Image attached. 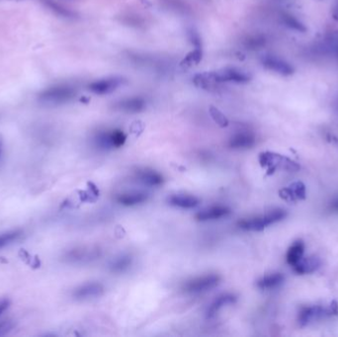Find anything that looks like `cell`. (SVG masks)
I'll return each mask as SVG.
<instances>
[{
    "label": "cell",
    "instance_id": "1",
    "mask_svg": "<svg viewBox=\"0 0 338 337\" xmlns=\"http://www.w3.org/2000/svg\"><path fill=\"white\" fill-rule=\"evenodd\" d=\"M287 213L284 210L276 209L258 217L250 218L248 220H242L239 223V227L244 231L259 232L275 223L282 221L283 219H285Z\"/></svg>",
    "mask_w": 338,
    "mask_h": 337
},
{
    "label": "cell",
    "instance_id": "2",
    "mask_svg": "<svg viewBox=\"0 0 338 337\" xmlns=\"http://www.w3.org/2000/svg\"><path fill=\"white\" fill-rule=\"evenodd\" d=\"M75 96V90L68 85L49 87L39 95V102L46 106H56L70 101Z\"/></svg>",
    "mask_w": 338,
    "mask_h": 337
},
{
    "label": "cell",
    "instance_id": "3",
    "mask_svg": "<svg viewBox=\"0 0 338 337\" xmlns=\"http://www.w3.org/2000/svg\"><path fill=\"white\" fill-rule=\"evenodd\" d=\"M259 162L263 167L267 168L270 173H273L276 169H284L288 171H296L300 169V165L297 162L281 154L273 152L261 153L259 156Z\"/></svg>",
    "mask_w": 338,
    "mask_h": 337
},
{
    "label": "cell",
    "instance_id": "4",
    "mask_svg": "<svg viewBox=\"0 0 338 337\" xmlns=\"http://www.w3.org/2000/svg\"><path fill=\"white\" fill-rule=\"evenodd\" d=\"M126 135L120 130H114L111 132H101L94 139L95 145L101 149L118 148L124 145L126 142Z\"/></svg>",
    "mask_w": 338,
    "mask_h": 337
},
{
    "label": "cell",
    "instance_id": "5",
    "mask_svg": "<svg viewBox=\"0 0 338 337\" xmlns=\"http://www.w3.org/2000/svg\"><path fill=\"white\" fill-rule=\"evenodd\" d=\"M212 76L217 83L221 82H236L246 83L250 80L249 75L237 67H227L218 71L212 72Z\"/></svg>",
    "mask_w": 338,
    "mask_h": 337
},
{
    "label": "cell",
    "instance_id": "6",
    "mask_svg": "<svg viewBox=\"0 0 338 337\" xmlns=\"http://www.w3.org/2000/svg\"><path fill=\"white\" fill-rule=\"evenodd\" d=\"M220 282V277L217 275H206L202 277L195 278L188 281L183 289L187 293H203L215 288Z\"/></svg>",
    "mask_w": 338,
    "mask_h": 337
},
{
    "label": "cell",
    "instance_id": "7",
    "mask_svg": "<svg viewBox=\"0 0 338 337\" xmlns=\"http://www.w3.org/2000/svg\"><path fill=\"white\" fill-rule=\"evenodd\" d=\"M334 313L332 309L323 308L320 306L303 308L299 314V323L301 326H307L314 321H318L327 317L333 316Z\"/></svg>",
    "mask_w": 338,
    "mask_h": 337
},
{
    "label": "cell",
    "instance_id": "8",
    "mask_svg": "<svg viewBox=\"0 0 338 337\" xmlns=\"http://www.w3.org/2000/svg\"><path fill=\"white\" fill-rule=\"evenodd\" d=\"M126 80L123 77L114 76L109 78H104L92 82L89 84V90L98 95H105L114 92L118 87L123 85Z\"/></svg>",
    "mask_w": 338,
    "mask_h": 337
},
{
    "label": "cell",
    "instance_id": "9",
    "mask_svg": "<svg viewBox=\"0 0 338 337\" xmlns=\"http://www.w3.org/2000/svg\"><path fill=\"white\" fill-rule=\"evenodd\" d=\"M262 63L267 69L284 76H289L294 73V67L290 63L278 56L265 55L262 58Z\"/></svg>",
    "mask_w": 338,
    "mask_h": 337
},
{
    "label": "cell",
    "instance_id": "10",
    "mask_svg": "<svg viewBox=\"0 0 338 337\" xmlns=\"http://www.w3.org/2000/svg\"><path fill=\"white\" fill-rule=\"evenodd\" d=\"M145 101L141 97H131L126 98L115 105V109L125 112V113H140L145 110Z\"/></svg>",
    "mask_w": 338,
    "mask_h": 337
},
{
    "label": "cell",
    "instance_id": "11",
    "mask_svg": "<svg viewBox=\"0 0 338 337\" xmlns=\"http://www.w3.org/2000/svg\"><path fill=\"white\" fill-rule=\"evenodd\" d=\"M280 197L288 202H296L306 198V186L303 182L297 181L292 183L289 187L280 190Z\"/></svg>",
    "mask_w": 338,
    "mask_h": 337
},
{
    "label": "cell",
    "instance_id": "12",
    "mask_svg": "<svg viewBox=\"0 0 338 337\" xmlns=\"http://www.w3.org/2000/svg\"><path fill=\"white\" fill-rule=\"evenodd\" d=\"M103 292H104V289L101 284H98V283L85 284L74 290L73 298L76 300H80V301L94 299V298L100 297L103 294Z\"/></svg>",
    "mask_w": 338,
    "mask_h": 337
},
{
    "label": "cell",
    "instance_id": "13",
    "mask_svg": "<svg viewBox=\"0 0 338 337\" xmlns=\"http://www.w3.org/2000/svg\"><path fill=\"white\" fill-rule=\"evenodd\" d=\"M232 213L231 209L224 206H215L206 210L201 211L196 215V219L201 222L211 221V220H218L224 217L229 216Z\"/></svg>",
    "mask_w": 338,
    "mask_h": 337
},
{
    "label": "cell",
    "instance_id": "14",
    "mask_svg": "<svg viewBox=\"0 0 338 337\" xmlns=\"http://www.w3.org/2000/svg\"><path fill=\"white\" fill-rule=\"evenodd\" d=\"M255 145V137L250 132H241L236 134L230 140L229 145L234 149L250 148Z\"/></svg>",
    "mask_w": 338,
    "mask_h": 337
},
{
    "label": "cell",
    "instance_id": "15",
    "mask_svg": "<svg viewBox=\"0 0 338 337\" xmlns=\"http://www.w3.org/2000/svg\"><path fill=\"white\" fill-rule=\"evenodd\" d=\"M321 265V261L317 257H302L295 265L292 267L294 271L298 274L304 275L316 271Z\"/></svg>",
    "mask_w": 338,
    "mask_h": 337
},
{
    "label": "cell",
    "instance_id": "16",
    "mask_svg": "<svg viewBox=\"0 0 338 337\" xmlns=\"http://www.w3.org/2000/svg\"><path fill=\"white\" fill-rule=\"evenodd\" d=\"M236 302H237V298L234 295L227 294V295H223V296L219 297L218 299H216L213 302V304L208 309L207 318L208 319L214 318L224 307H226L228 305H233Z\"/></svg>",
    "mask_w": 338,
    "mask_h": 337
},
{
    "label": "cell",
    "instance_id": "17",
    "mask_svg": "<svg viewBox=\"0 0 338 337\" xmlns=\"http://www.w3.org/2000/svg\"><path fill=\"white\" fill-rule=\"evenodd\" d=\"M168 202L170 205L182 209H193L199 204L196 197L188 195H173L168 199Z\"/></svg>",
    "mask_w": 338,
    "mask_h": 337
},
{
    "label": "cell",
    "instance_id": "18",
    "mask_svg": "<svg viewBox=\"0 0 338 337\" xmlns=\"http://www.w3.org/2000/svg\"><path fill=\"white\" fill-rule=\"evenodd\" d=\"M138 179L148 186H159L163 182V178L158 172L149 169L140 170L138 172Z\"/></svg>",
    "mask_w": 338,
    "mask_h": 337
},
{
    "label": "cell",
    "instance_id": "19",
    "mask_svg": "<svg viewBox=\"0 0 338 337\" xmlns=\"http://www.w3.org/2000/svg\"><path fill=\"white\" fill-rule=\"evenodd\" d=\"M147 195L143 192H132L122 194L117 197L118 203L124 206H135L138 204H142L146 201Z\"/></svg>",
    "mask_w": 338,
    "mask_h": 337
},
{
    "label": "cell",
    "instance_id": "20",
    "mask_svg": "<svg viewBox=\"0 0 338 337\" xmlns=\"http://www.w3.org/2000/svg\"><path fill=\"white\" fill-rule=\"evenodd\" d=\"M284 281V277L280 273H274L271 275H267L260 279L257 282V287L262 290H271L277 288Z\"/></svg>",
    "mask_w": 338,
    "mask_h": 337
},
{
    "label": "cell",
    "instance_id": "21",
    "mask_svg": "<svg viewBox=\"0 0 338 337\" xmlns=\"http://www.w3.org/2000/svg\"><path fill=\"white\" fill-rule=\"evenodd\" d=\"M305 245L302 241H296L293 243L287 252V262L291 266L295 265L304 255Z\"/></svg>",
    "mask_w": 338,
    "mask_h": 337
},
{
    "label": "cell",
    "instance_id": "22",
    "mask_svg": "<svg viewBox=\"0 0 338 337\" xmlns=\"http://www.w3.org/2000/svg\"><path fill=\"white\" fill-rule=\"evenodd\" d=\"M132 264V257L129 255H123L117 259H115L110 268L112 270V272L115 273H123L125 272Z\"/></svg>",
    "mask_w": 338,
    "mask_h": 337
},
{
    "label": "cell",
    "instance_id": "23",
    "mask_svg": "<svg viewBox=\"0 0 338 337\" xmlns=\"http://www.w3.org/2000/svg\"><path fill=\"white\" fill-rule=\"evenodd\" d=\"M266 44V38L263 35L249 36L244 41V46L248 49H259Z\"/></svg>",
    "mask_w": 338,
    "mask_h": 337
},
{
    "label": "cell",
    "instance_id": "24",
    "mask_svg": "<svg viewBox=\"0 0 338 337\" xmlns=\"http://www.w3.org/2000/svg\"><path fill=\"white\" fill-rule=\"evenodd\" d=\"M282 21L288 28H290L292 30H295V31H298V32H306L307 31V28L305 27V25L290 14H283L282 15Z\"/></svg>",
    "mask_w": 338,
    "mask_h": 337
},
{
    "label": "cell",
    "instance_id": "25",
    "mask_svg": "<svg viewBox=\"0 0 338 337\" xmlns=\"http://www.w3.org/2000/svg\"><path fill=\"white\" fill-rule=\"evenodd\" d=\"M202 48H195L191 52H189L185 58L183 59L182 61V65L183 66H186V67H190V66H193V65H196L198 64L201 59H202Z\"/></svg>",
    "mask_w": 338,
    "mask_h": 337
},
{
    "label": "cell",
    "instance_id": "26",
    "mask_svg": "<svg viewBox=\"0 0 338 337\" xmlns=\"http://www.w3.org/2000/svg\"><path fill=\"white\" fill-rule=\"evenodd\" d=\"M21 234L22 233L20 231H11L0 234V249L12 243L13 241H17L21 237Z\"/></svg>",
    "mask_w": 338,
    "mask_h": 337
},
{
    "label": "cell",
    "instance_id": "27",
    "mask_svg": "<svg viewBox=\"0 0 338 337\" xmlns=\"http://www.w3.org/2000/svg\"><path fill=\"white\" fill-rule=\"evenodd\" d=\"M210 114L212 116V118L214 119V121L221 127L225 128L229 125V120L228 118L216 107H211L210 108Z\"/></svg>",
    "mask_w": 338,
    "mask_h": 337
},
{
    "label": "cell",
    "instance_id": "28",
    "mask_svg": "<svg viewBox=\"0 0 338 337\" xmlns=\"http://www.w3.org/2000/svg\"><path fill=\"white\" fill-rule=\"evenodd\" d=\"M46 3L48 4V6L52 9V10H54V11H56L58 14H60V15H62V16H71L72 15V13L71 12H69L68 10H66V9H64L63 7H61L60 5H58L57 3H55V2H53V1H51V0H46Z\"/></svg>",
    "mask_w": 338,
    "mask_h": 337
},
{
    "label": "cell",
    "instance_id": "29",
    "mask_svg": "<svg viewBox=\"0 0 338 337\" xmlns=\"http://www.w3.org/2000/svg\"><path fill=\"white\" fill-rule=\"evenodd\" d=\"M163 2L167 3L169 8L171 9H174L176 11H182V12H185L187 9H186V4L183 3L182 1L180 0H163Z\"/></svg>",
    "mask_w": 338,
    "mask_h": 337
},
{
    "label": "cell",
    "instance_id": "30",
    "mask_svg": "<svg viewBox=\"0 0 338 337\" xmlns=\"http://www.w3.org/2000/svg\"><path fill=\"white\" fill-rule=\"evenodd\" d=\"M15 324L12 321L0 322V337L8 335L14 329Z\"/></svg>",
    "mask_w": 338,
    "mask_h": 337
},
{
    "label": "cell",
    "instance_id": "31",
    "mask_svg": "<svg viewBox=\"0 0 338 337\" xmlns=\"http://www.w3.org/2000/svg\"><path fill=\"white\" fill-rule=\"evenodd\" d=\"M188 36H189V40L191 41V43L193 44L195 48H202L201 47V38H200V36L197 32H195L193 29H191L188 32Z\"/></svg>",
    "mask_w": 338,
    "mask_h": 337
},
{
    "label": "cell",
    "instance_id": "32",
    "mask_svg": "<svg viewBox=\"0 0 338 337\" xmlns=\"http://www.w3.org/2000/svg\"><path fill=\"white\" fill-rule=\"evenodd\" d=\"M9 307V301L6 299L0 300V316L8 309Z\"/></svg>",
    "mask_w": 338,
    "mask_h": 337
},
{
    "label": "cell",
    "instance_id": "33",
    "mask_svg": "<svg viewBox=\"0 0 338 337\" xmlns=\"http://www.w3.org/2000/svg\"><path fill=\"white\" fill-rule=\"evenodd\" d=\"M334 313V315L338 316V303L336 301H334L332 304H331V307H330Z\"/></svg>",
    "mask_w": 338,
    "mask_h": 337
},
{
    "label": "cell",
    "instance_id": "34",
    "mask_svg": "<svg viewBox=\"0 0 338 337\" xmlns=\"http://www.w3.org/2000/svg\"><path fill=\"white\" fill-rule=\"evenodd\" d=\"M333 17L335 20L338 21V3L336 4L335 8H334V11H333Z\"/></svg>",
    "mask_w": 338,
    "mask_h": 337
},
{
    "label": "cell",
    "instance_id": "35",
    "mask_svg": "<svg viewBox=\"0 0 338 337\" xmlns=\"http://www.w3.org/2000/svg\"><path fill=\"white\" fill-rule=\"evenodd\" d=\"M332 209H333V210H336V211H338V200L335 201V202H333V204H332Z\"/></svg>",
    "mask_w": 338,
    "mask_h": 337
},
{
    "label": "cell",
    "instance_id": "36",
    "mask_svg": "<svg viewBox=\"0 0 338 337\" xmlns=\"http://www.w3.org/2000/svg\"><path fill=\"white\" fill-rule=\"evenodd\" d=\"M1 146H2V141H1V139H0V151H1Z\"/></svg>",
    "mask_w": 338,
    "mask_h": 337
},
{
    "label": "cell",
    "instance_id": "37",
    "mask_svg": "<svg viewBox=\"0 0 338 337\" xmlns=\"http://www.w3.org/2000/svg\"><path fill=\"white\" fill-rule=\"evenodd\" d=\"M337 54H338V51H337Z\"/></svg>",
    "mask_w": 338,
    "mask_h": 337
},
{
    "label": "cell",
    "instance_id": "38",
    "mask_svg": "<svg viewBox=\"0 0 338 337\" xmlns=\"http://www.w3.org/2000/svg\"></svg>",
    "mask_w": 338,
    "mask_h": 337
}]
</instances>
